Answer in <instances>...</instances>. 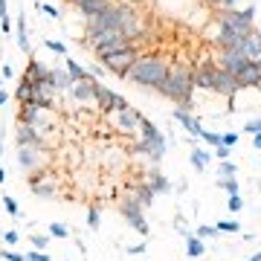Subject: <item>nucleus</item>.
Here are the masks:
<instances>
[{"label":"nucleus","mask_w":261,"mask_h":261,"mask_svg":"<svg viewBox=\"0 0 261 261\" xmlns=\"http://www.w3.org/2000/svg\"><path fill=\"white\" fill-rule=\"evenodd\" d=\"M166 99H174V102H183L189 108L192 102V90H195V82H192V70L183 64L168 67V75L163 79V84L157 87Z\"/></svg>","instance_id":"1"},{"label":"nucleus","mask_w":261,"mask_h":261,"mask_svg":"<svg viewBox=\"0 0 261 261\" xmlns=\"http://www.w3.org/2000/svg\"><path fill=\"white\" fill-rule=\"evenodd\" d=\"M166 75H168V64H166V58H160V56H140L134 61V67L128 70L130 82L142 84V87H154V90L163 84Z\"/></svg>","instance_id":"2"},{"label":"nucleus","mask_w":261,"mask_h":261,"mask_svg":"<svg viewBox=\"0 0 261 261\" xmlns=\"http://www.w3.org/2000/svg\"><path fill=\"white\" fill-rule=\"evenodd\" d=\"M130 6H125V3H116V6H108V9L102 12V15H96V18L87 20V35H96V32H102V29H119L122 20L130 15Z\"/></svg>","instance_id":"3"},{"label":"nucleus","mask_w":261,"mask_h":261,"mask_svg":"<svg viewBox=\"0 0 261 261\" xmlns=\"http://www.w3.org/2000/svg\"><path fill=\"white\" fill-rule=\"evenodd\" d=\"M252 18H255V9H241V12H235V9H226L224 15H221V29L224 32H238V35H250L252 32Z\"/></svg>","instance_id":"4"},{"label":"nucleus","mask_w":261,"mask_h":261,"mask_svg":"<svg viewBox=\"0 0 261 261\" xmlns=\"http://www.w3.org/2000/svg\"><path fill=\"white\" fill-rule=\"evenodd\" d=\"M140 58V49L134 47H125L119 49V53H113V56L102 58V67H105V73H113V75H128V70L134 67V61Z\"/></svg>","instance_id":"5"},{"label":"nucleus","mask_w":261,"mask_h":261,"mask_svg":"<svg viewBox=\"0 0 261 261\" xmlns=\"http://www.w3.org/2000/svg\"><path fill=\"white\" fill-rule=\"evenodd\" d=\"M18 166H20V171H27L29 177H32V174H41V171H47V163H44V145H20L18 148Z\"/></svg>","instance_id":"6"},{"label":"nucleus","mask_w":261,"mask_h":261,"mask_svg":"<svg viewBox=\"0 0 261 261\" xmlns=\"http://www.w3.org/2000/svg\"><path fill=\"white\" fill-rule=\"evenodd\" d=\"M119 215L128 221L140 235H148V221H145V212H142V203H137L134 197H125L119 203Z\"/></svg>","instance_id":"7"},{"label":"nucleus","mask_w":261,"mask_h":261,"mask_svg":"<svg viewBox=\"0 0 261 261\" xmlns=\"http://www.w3.org/2000/svg\"><path fill=\"white\" fill-rule=\"evenodd\" d=\"M250 58L241 53V47H221V53H218V67L221 70H229V73H238L244 64H247Z\"/></svg>","instance_id":"8"},{"label":"nucleus","mask_w":261,"mask_h":261,"mask_svg":"<svg viewBox=\"0 0 261 261\" xmlns=\"http://www.w3.org/2000/svg\"><path fill=\"white\" fill-rule=\"evenodd\" d=\"M113 122H116V130H119V134H140L142 113H137V111L128 105L125 111H116V113H113Z\"/></svg>","instance_id":"9"},{"label":"nucleus","mask_w":261,"mask_h":261,"mask_svg":"<svg viewBox=\"0 0 261 261\" xmlns=\"http://www.w3.org/2000/svg\"><path fill=\"white\" fill-rule=\"evenodd\" d=\"M29 189H32V195L38 197H56L58 195V180L47 171H41V174H32L29 177Z\"/></svg>","instance_id":"10"},{"label":"nucleus","mask_w":261,"mask_h":261,"mask_svg":"<svg viewBox=\"0 0 261 261\" xmlns=\"http://www.w3.org/2000/svg\"><path fill=\"white\" fill-rule=\"evenodd\" d=\"M96 102H99V111L102 113H116V111H125V108H128V102H125L119 93L108 90V87H99V90H96Z\"/></svg>","instance_id":"11"},{"label":"nucleus","mask_w":261,"mask_h":261,"mask_svg":"<svg viewBox=\"0 0 261 261\" xmlns=\"http://www.w3.org/2000/svg\"><path fill=\"white\" fill-rule=\"evenodd\" d=\"M238 90H241V87H238V82H235V75L229 73V70L215 67V87H212V93H218V96H235Z\"/></svg>","instance_id":"12"},{"label":"nucleus","mask_w":261,"mask_h":261,"mask_svg":"<svg viewBox=\"0 0 261 261\" xmlns=\"http://www.w3.org/2000/svg\"><path fill=\"white\" fill-rule=\"evenodd\" d=\"M235 82H238V87H258L261 84V61H247V64L235 73Z\"/></svg>","instance_id":"13"},{"label":"nucleus","mask_w":261,"mask_h":261,"mask_svg":"<svg viewBox=\"0 0 261 261\" xmlns=\"http://www.w3.org/2000/svg\"><path fill=\"white\" fill-rule=\"evenodd\" d=\"M70 87H73V99H79V102H93L96 90H99V84L93 82V75H84L82 82H73Z\"/></svg>","instance_id":"14"},{"label":"nucleus","mask_w":261,"mask_h":261,"mask_svg":"<svg viewBox=\"0 0 261 261\" xmlns=\"http://www.w3.org/2000/svg\"><path fill=\"white\" fill-rule=\"evenodd\" d=\"M119 29H122V35L128 38L130 44H134V41H137V38H140L142 32H145V23L140 20V15H137V12H130L128 18L122 20V27H119Z\"/></svg>","instance_id":"15"},{"label":"nucleus","mask_w":261,"mask_h":261,"mask_svg":"<svg viewBox=\"0 0 261 261\" xmlns=\"http://www.w3.org/2000/svg\"><path fill=\"white\" fill-rule=\"evenodd\" d=\"M241 53L250 58V61H261V35L255 32V29L241 41Z\"/></svg>","instance_id":"16"},{"label":"nucleus","mask_w":261,"mask_h":261,"mask_svg":"<svg viewBox=\"0 0 261 261\" xmlns=\"http://www.w3.org/2000/svg\"><path fill=\"white\" fill-rule=\"evenodd\" d=\"M75 6H79V12H82L84 18L90 20V18H96V15H102V12L111 6V0H79Z\"/></svg>","instance_id":"17"},{"label":"nucleus","mask_w":261,"mask_h":261,"mask_svg":"<svg viewBox=\"0 0 261 261\" xmlns=\"http://www.w3.org/2000/svg\"><path fill=\"white\" fill-rule=\"evenodd\" d=\"M192 82H195V87L212 90V87H215V67H212V64H203L200 70H195V75H192Z\"/></svg>","instance_id":"18"},{"label":"nucleus","mask_w":261,"mask_h":261,"mask_svg":"<svg viewBox=\"0 0 261 261\" xmlns=\"http://www.w3.org/2000/svg\"><path fill=\"white\" fill-rule=\"evenodd\" d=\"M18 145H44V142H41V137H38L35 125L20 122V125H18Z\"/></svg>","instance_id":"19"},{"label":"nucleus","mask_w":261,"mask_h":261,"mask_svg":"<svg viewBox=\"0 0 261 261\" xmlns=\"http://www.w3.org/2000/svg\"><path fill=\"white\" fill-rule=\"evenodd\" d=\"M174 116H177V122L189 130V134H192V137H200V134H203V125H200V122H197L195 116H192V113L186 111V108H180V111L174 113Z\"/></svg>","instance_id":"20"},{"label":"nucleus","mask_w":261,"mask_h":261,"mask_svg":"<svg viewBox=\"0 0 261 261\" xmlns=\"http://www.w3.org/2000/svg\"><path fill=\"white\" fill-rule=\"evenodd\" d=\"M130 47V41L128 38H116V41H108V44H102V47H96V58L102 61V58L113 56V53H119V49Z\"/></svg>","instance_id":"21"},{"label":"nucleus","mask_w":261,"mask_h":261,"mask_svg":"<svg viewBox=\"0 0 261 261\" xmlns=\"http://www.w3.org/2000/svg\"><path fill=\"white\" fill-rule=\"evenodd\" d=\"M128 197H134L137 203H142V209H148V206L154 203V197H157V195H154V192L148 189V183H140V186L130 189V195H128Z\"/></svg>","instance_id":"22"},{"label":"nucleus","mask_w":261,"mask_h":261,"mask_svg":"<svg viewBox=\"0 0 261 261\" xmlns=\"http://www.w3.org/2000/svg\"><path fill=\"white\" fill-rule=\"evenodd\" d=\"M49 73L53 70H47V67L41 64V61H29V67H27V79H32V82H49Z\"/></svg>","instance_id":"23"},{"label":"nucleus","mask_w":261,"mask_h":261,"mask_svg":"<svg viewBox=\"0 0 261 261\" xmlns=\"http://www.w3.org/2000/svg\"><path fill=\"white\" fill-rule=\"evenodd\" d=\"M15 99H18L20 105H29L32 99H35V93H32V79H27V75L20 79V82H18V90H15Z\"/></svg>","instance_id":"24"},{"label":"nucleus","mask_w":261,"mask_h":261,"mask_svg":"<svg viewBox=\"0 0 261 261\" xmlns=\"http://www.w3.org/2000/svg\"><path fill=\"white\" fill-rule=\"evenodd\" d=\"M148 189L154 192V195H168L171 192V183H168L160 171H151V177H148Z\"/></svg>","instance_id":"25"},{"label":"nucleus","mask_w":261,"mask_h":261,"mask_svg":"<svg viewBox=\"0 0 261 261\" xmlns=\"http://www.w3.org/2000/svg\"><path fill=\"white\" fill-rule=\"evenodd\" d=\"M203 252H206V244L200 241L195 232H189L186 235V255H189V258H200Z\"/></svg>","instance_id":"26"},{"label":"nucleus","mask_w":261,"mask_h":261,"mask_svg":"<svg viewBox=\"0 0 261 261\" xmlns=\"http://www.w3.org/2000/svg\"><path fill=\"white\" fill-rule=\"evenodd\" d=\"M20 122H27V125H38V108L32 102L29 105H20V113H18Z\"/></svg>","instance_id":"27"},{"label":"nucleus","mask_w":261,"mask_h":261,"mask_svg":"<svg viewBox=\"0 0 261 261\" xmlns=\"http://www.w3.org/2000/svg\"><path fill=\"white\" fill-rule=\"evenodd\" d=\"M15 23H18V47L23 49V53H29V35H27V18H23V15H20L18 20H15Z\"/></svg>","instance_id":"28"},{"label":"nucleus","mask_w":261,"mask_h":261,"mask_svg":"<svg viewBox=\"0 0 261 261\" xmlns=\"http://www.w3.org/2000/svg\"><path fill=\"white\" fill-rule=\"evenodd\" d=\"M192 163H195L197 171H203L206 163H212V154H209V151H203V148H195V151H192Z\"/></svg>","instance_id":"29"},{"label":"nucleus","mask_w":261,"mask_h":261,"mask_svg":"<svg viewBox=\"0 0 261 261\" xmlns=\"http://www.w3.org/2000/svg\"><path fill=\"white\" fill-rule=\"evenodd\" d=\"M64 73H67V79H70V84H73V82H82L84 75H87V73H84V70H82V67H79V64H75V61H73V58L67 61Z\"/></svg>","instance_id":"30"},{"label":"nucleus","mask_w":261,"mask_h":261,"mask_svg":"<svg viewBox=\"0 0 261 261\" xmlns=\"http://www.w3.org/2000/svg\"><path fill=\"white\" fill-rule=\"evenodd\" d=\"M218 186L224 189L226 195H241V186H238V180L235 177H221L218 180Z\"/></svg>","instance_id":"31"},{"label":"nucleus","mask_w":261,"mask_h":261,"mask_svg":"<svg viewBox=\"0 0 261 261\" xmlns=\"http://www.w3.org/2000/svg\"><path fill=\"white\" fill-rule=\"evenodd\" d=\"M47 232H49V238H61V241H64V238H70V229H67L64 224H58V221L47 226Z\"/></svg>","instance_id":"32"},{"label":"nucleus","mask_w":261,"mask_h":261,"mask_svg":"<svg viewBox=\"0 0 261 261\" xmlns=\"http://www.w3.org/2000/svg\"><path fill=\"white\" fill-rule=\"evenodd\" d=\"M160 130H157V125L154 122H148V119H142V125H140V137L142 140H154Z\"/></svg>","instance_id":"33"},{"label":"nucleus","mask_w":261,"mask_h":261,"mask_svg":"<svg viewBox=\"0 0 261 261\" xmlns=\"http://www.w3.org/2000/svg\"><path fill=\"white\" fill-rule=\"evenodd\" d=\"M235 163H229V160H218V174L221 177H235Z\"/></svg>","instance_id":"34"},{"label":"nucleus","mask_w":261,"mask_h":261,"mask_svg":"<svg viewBox=\"0 0 261 261\" xmlns=\"http://www.w3.org/2000/svg\"><path fill=\"white\" fill-rule=\"evenodd\" d=\"M49 82H53V87H70V79H67V73H61V70H53V73H49Z\"/></svg>","instance_id":"35"},{"label":"nucleus","mask_w":261,"mask_h":261,"mask_svg":"<svg viewBox=\"0 0 261 261\" xmlns=\"http://www.w3.org/2000/svg\"><path fill=\"white\" fill-rule=\"evenodd\" d=\"M3 206H6V212L12 215V218H20V209H18V200L12 195H3Z\"/></svg>","instance_id":"36"},{"label":"nucleus","mask_w":261,"mask_h":261,"mask_svg":"<svg viewBox=\"0 0 261 261\" xmlns=\"http://www.w3.org/2000/svg\"><path fill=\"white\" fill-rule=\"evenodd\" d=\"M218 232H241V224L238 221H218Z\"/></svg>","instance_id":"37"},{"label":"nucleus","mask_w":261,"mask_h":261,"mask_svg":"<svg viewBox=\"0 0 261 261\" xmlns=\"http://www.w3.org/2000/svg\"><path fill=\"white\" fill-rule=\"evenodd\" d=\"M0 29H3V32H9V29H12L9 12H6V0H0Z\"/></svg>","instance_id":"38"},{"label":"nucleus","mask_w":261,"mask_h":261,"mask_svg":"<svg viewBox=\"0 0 261 261\" xmlns=\"http://www.w3.org/2000/svg\"><path fill=\"white\" fill-rule=\"evenodd\" d=\"M197 238H200V241H206V238H215V235H218V226H209V224H203V226H197Z\"/></svg>","instance_id":"39"},{"label":"nucleus","mask_w":261,"mask_h":261,"mask_svg":"<svg viewBox=\"0 0 261 261\" xmlns=\"http://www.w3.org/2000/svg\"><path fill=\"white\" fill-rule=\"evenodd\" d=\"M99 218H102V209H99V206H90V212H87V226L96 229V226H99Z\"/></svg>","instance_id":"40"},{"label":"nucleus","mask_w":261,"mask_h":261,"mask_svg":"<svg viewBox=\"0 0 261 261\" xmlns=\"http://www.w3.org/2000/svg\"><path fill=\"white\" fill-rule=\"evenodd\" d=\"M200 140H206V145L215 148V145H221V134H215V130H203V134H200Z\"/></svg>","instance_id":"41"},{"label":"nucleus","mask_w":261,"mask_h":261,"mask_svg":"<svg viewBox=\"0 0 261 261\" xmlns=\"http://www.w3.org/2000/svg\"><path fill=\"white\" fill-rule=\"evenodd\" d=\"M32 105H35L38 111H49V108H53V96H35Z\"/></svg>","instance_id":"42"},{"label":"nucleus","mask_w":261,"mask_h":261,"mask_svg":"<svg viewBox=\"0 0 261 261\" xmlns=\"http://www.w3.org/2000/svg\"><path fill=\"white\" fill-rule=\"evenodd\" d=\"M235 142H238V134H235V130H226V134H221V145H226V148H235Z\"/></svg>","instance_id":"43"},{"label":"nucleus","mask_w":261,"mask_h":261,"mask_svg":"<svg viewBox=\"0 0 261 261\" xmlns=\"http://www.w3.org/2000/svg\"><path fill=\"white\" fill-rule=\"evenodd\" d=\"M29 241H32V247H35V250H44V247L49 244V232H47V235H41V232H38V235H32Z\"/></svg>","instance_id":"44"},{"label":"nucleus","mask_w":261,"mask_h":261,"mask_svg":"<svg viewBox=\"0 0 261 261\" xmlns=\"http://www.w3.org/2000/svg\"><path fill=\"white\" fill-rule=\"evenodd\" d=\"M0 258H6V261H27V255H20V252H15V250H0Z\"/></svg>","instance_id":"45"},{"label":"nucleus","mask_w":261,"mask_h":261,"mask_svg":"<svg viewBox=\"0 0 261 261\" xmlns=\"http://www.w3.org/2000/svg\"><path fill=\"white\" fill-rule=\"evenodd\" d=\"M241 209H244L241 195H229V212H241Z\"/></svg>","instance_id":"46"},{"label":"nucleus","mask_w":261,"mask_h":261,"mask_svg":"<svg viewBox=\"0 0 261 261\" xmlns=\"http://www.w3.org/2000/svg\"><path fill=\"white\" fill-rule=\"evenodd\" d=\"M27 258H29V261H49V255H47L44 250H29Z\"/></svg>","instance_id":"47"},{"label":"nucleus","mask_w":261,"mask_h":261,"mask_svg":"<svg viewBox=\"0 0 261 261\" xmlns=\"http://www.w3.org/2000/svg\"><path fill=\"white\" fill-rule=\"evenodd\" d=\"M212 154H215L218 160H229V148H226V145H215Z\"/></svg>","instance_id":"48"},{"label":"nucleus","mask_w":261,"mask_h":261,"mask_svg":"<svg viewBox=\"0 0 261 261\" xmlns=\"http://www.w3.org/2000/svg\"><path fill=\"white\" fill-rule=\"evenodd\" d=\"M244 130H247V134H258V130H261V119H250L247 125H244Z\"/></svg>","instance_id":"49"},{"label":"nucleus","mask_w":261,"mask_h":261,"mask_svg":"<svg viewBox=\"0 0 261 261\" xmlns=\"http://www.w3.org/2000/svg\"><path fill=\"white\" fill-rule=\"evenodd\" d=\"M44 47H49V49H53V53H67V47H64V44H61V41H47Z\"/></svg>","instance_id":"50"},{"label":"nucleus","mask_w":261,"mask_h":261,"mask_svg":"<svg viewBox=\"0 0 261 261\" xmlns=\"http://www.w3.org/2000/svg\"><path fill=\"white\" fill-rule=\"evenodd\" d=\"M38 9H41V12H47L49 18H58V9H56V6H47V3H38Z\"/></svg>","instance_id":"51"},{"label":"nucleus","mask_w":261,"mask_h":261,"mask_svg":"<svg viewBox=\"0 0 261 261\" xmlns=\"http://www.w3.org/2000/svg\"><path fill=\"white\" fill-rule=\"evenodd\" d=\"M20 241V235L15 232V229H9V232H6V244H18Z\"/></svg>","instance_id":"52"},{"label":"nucleus","mask_w":261,"mask_h":261,"mask_svg":"<svg viewBox=\"0 0 261 261\" xmlns=\"http://www.w3.org/2000/svg\"><path fill=\"white\" fill-rule=\"evenodd\" d=\"M128 252L130 255H142V252H145V244H140V247H128Z\"/></svg>","instance_id":"53"},{"label":"nucleus","mask_w":261,"mask_h":261,"mask_svg":"<svg viewBox=\"0 0 261 261\" xmlns=\"http://www.w3.org/2000/svg\"><path fill=\"white\" fill-rule=\"evenodd\" d=\"M252 137H255V140H252V145H255V148L261 151V130H258V134H252Z\"/></svg>","instance_id":"54"},{"label":"nucleus","mask_w":261,"mask_h":261,"mask_svg":"<svg viewBox=\"0 0 261 261\" xmlns=\"http://www.w3.org/2000/svg\"><path fill=\"white\" fill-rule=\"evenodd\" d=\"M6 99H9V93H6V90H3V87H0V105L6 102Z\"/></svg>","instance_id":"55"},{"label":"nucleus","mask_w":261,"mask_h":261,"mask_svg":"<svg viewBox=\"0 0 261 261\" xmlns=\"http://www.w3.org/2000/svg\"><path fill=\"white\" fill-rule=\"evenodd\" d=\"M244 261H261V250L255 252V255H250V258H244Z\"/></svg>","instance_id":"56"},{"label":"nucleus","mask_w":261,"mask_h":261,"mask_svg":"<svg viewBox=\"0 0 261 261\" xmlns=\"http://www.w3.org/2000/svg\"><path fill=\"white\" fill-rule=\"evenodd\" d=\"M6 183V168H0V186Z\"/></svg>","instance_id":"57"},{"label":"nucleus","mask_w":261,"mask_h":261,"mask_svg":"<svg viewBox=\"0 0 261 261\" xmlns=\"http://www.w3.org/2000/svg\"><path fill=\"white\" fill-rule=\"evenodd\" d=\"M73 3H79V0H73Z\"/></svg>","instance_id":"58"},{"label":"nucleus","mask_w":261,"mask_h":261,"mask_svg":"<svg viewBox=\"0 0 261 261\" xmlns=\"http://www.w3.org/2000/svg\"><path fill=\"white\" fill-rule=\"evenodd\" d=\"M218 3H221V0H218Z\"/></svg>","instance_id":"59"},{"label":"nucleus","mask_w":261,"mask_h":261,"mask_svg":"<svg viewBox=\"0 0 261 261\" xmlns=\"http://www.w3.org/2000/svg\"><path fill=\"white\" fill-rule=\"evenodd\" d=\"M27 261H29V258H27Z\"/></svg>","instance_id":"60"}]
</instances>
